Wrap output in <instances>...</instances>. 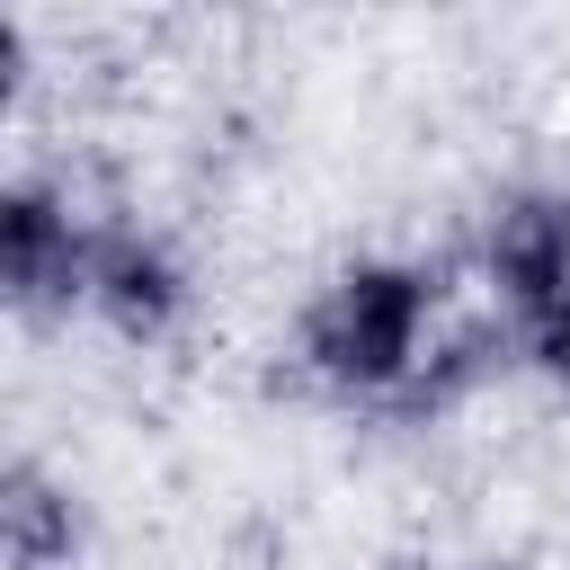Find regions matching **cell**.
<instances>
[{"label": "cell", "mask_w": 570, "mask_h": 570, "mask_svg": "<svg viewBox=\"0 0 570 570\" xmlns=\"http://www.w3.org/2000/svg\"><path fill=\"white\" fill-rule=\"evenodd\" d=\"M445 338V285L419 258H347L294 312V374L330 401H410Z\"/></svg>", "instance_id": "obj_1"}, {"label": "cell", "mask_w": 570, "mask_h": 570, "mask_svg": "<svg viewBox=\"0 0 570 570\" xmlns=\"http://www.w3.org/2000/svg\"><path fill=\"white\" fill-rule=\"evenodd\" d=\"M98 223L62 178H9L0 187V303L18 330H53L89 312V267H98Z\"/></svg>", "instance_id": "obj_2"}, {"label": "cell", "mask_w": 570, "mask_h": 570, "mask_svg": "<svg viewBox=\"0 0 570 570\" xmlns=\"http://www.w3.org/2000/svg\"><path fill=\"white\" fill-rule=\"evenodd\" d=\"M472 285L525 338L570 294V196L561 187H499L472 232Z\"/></svg>", "instance_id": "obj_3"}, {"label": "cell", "mask_w": 570, "mask_h": 570, "mask_svg": "<svg viewBox=\"0 0 570 570\" xmlns=\"http://www.w3.org/2000/svg\"><path fill=\"white\" fill-rule=\"evenodd\" d=\"M187 303H196V276L187 258L151 232V223H98V267H89V321L125 347H169L187 330Z\"/></svg>", "instance_id": "obj_4"}, {"label": "cell", "mask_w": 570, "mask_h": 570, "mask_svg": "<svg viewBox=\"0 0 570 570\" xmlns=\"http://www.w3.org/2000/svg\"><path fill=\"white\" fill-rule=\"evenodd\" d=\"M80 543H89V525H80L71 481L36 454H9V472H0V561L9 570H71Z\"/></svg>", "instance_id": "obj_5"}, {"label": "cell", "mask_w": 570, "mask_h": 570, "mask_svg": "<svg viewBox=\"0 0 570 570\" xmlns=\"http://www.w3.org/2000/svg\"><path fill=\"white\" fill-rule=\"evenodd\" d=\"M525 356H534V374L552 383V401L570 410V294H561V303H552V312L525 330Z\"/></svg>", "instance_id": "obj_6"}]
</instances>
